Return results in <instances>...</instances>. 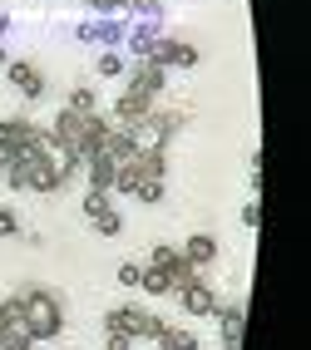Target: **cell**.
<instances>
[{"label":"cell","instance_id":"cell-1","mask_svg":"<svg viewBox=\"0 0 311 350\" xmlns=\"http://www.w3.org/2000/svg\"><path fill=\"white\" fill-rule=\"evenodd\" d=\"M109 129H114V124H109V113H75V109H60L45 138H50V144H55L64 158L84 163L89 153H99V144H104V133H109Z\"/></svg>","mask_w":311,"mask_h":350},{"label":"cell","instance_id":"cell-2","mask_svg":"<svg viewBox=\"0 0 311 350\" xmlns=\"http://www.w3.org/2000/svg\"><path fill=\"white\" fill-rule=\"evenodd\" d=\"M15 301H20V316H25V340H55L64 331V306L55 291L25 286V291H15Z\"/></svg>","mask_w":311,"mask_h":350},{"label":"cell","instance_id":"cell-3","mask_svg":"<svg viewBox=\"0 0 311 350\" xmlns=\"http://www.w3.org/2000/svg\"><path fill=\"white\" fill-rule=\"evenodd\" d=\"M153 113V94H143V89H124V94L114 99V113H109V124H119V129H134V124H143Z\"/></svg>","mask_w":311,"mask_h":350},{"label":"cell","instance_id":"cell-4","mask_svg":"<svg viewBox=\"0 0 311 350\" xmlns=\"http://www.w3.org/2000/svg\"><path fill=\"white\" fill-rule=\"evenodd\" d=\"M149 64H158V69H193L198 64V44H188V40H153L149 44Z\"/></svg>","mask_w":311,"mask_h":350},{"label":"cell","instance_id":"cell-5","mask_svg":"<svg viewBox=\"0 0 311 350\" xmlns=\"http://www.w3.org/2000/svg\"><path fill=\"white\" fill-rule=\"evenodd\" d=\"M178 301H183V311L188 316H212V311H218V291H212L208 282H203V276H193V282H188V286H178Z\"/></svg>","mask_w":311,"mask_h":350},{"label":"cell","instance_id":"cell-6","mask_svg":"<svg viewBox=\"0 0 311 350\" xmlns=\"http://www.w3.org/2000/svg\"><path fill=\"white\" fill-rule=\"evenodd\" d=\"M5 79H10L25 99H45V75H40L30 59H5Z\"/></svg>","mask_w":311,"mask_h":350},{"label":"cell","instance_id":"cell-7","mask_svg":"<svg viewBox=\"0 0 311 350\" xmlns=\"http://www.w3.org/2000/svg\"><path fill=\"white\" fill-rule=\"evenodd\" d=\"M79 168H84V178H89V193H114V173H119V168H114L109 153H89Z\"/></svg>","mask_w":311,"mask_h":350},{"label":"cell","instance_id":"cell-8","mask_svg":"<svg viewBox=\"0 0 311 350\" xmlns=\"http://www.w3.org/2000/svg\"><path fill=\"white\" fill-rule=\"evenodd\" d=\"M124 75H129V89H143V94H163V89H169V69H158L149 59H138Z\"/></svg>","mask_w":311,"mask_h":350},{"label":"cell","instance_id":"cell-9","mask_svg":"<svg viewBox=\"0 0 311 350\" xmlns=\"http://www.w3.org/2000/svg\"><path fill=\"white\" fill-rule=\"evenodd\" d=\"M183 262L193 267V271L212 267V262H218V237H208V232H193V237L183 242Z\"/></svg>","mask_w":311,"mask_h":350},{"label":"cell","instance_id":"cell-10","mask_svg":"<svg viewBox=\"0 0 311 350\" xmlns=\"http://www.w3.org/2000/svg\"><path fill=\"white\" fill-rule=\"evenodd\" d=\"M218 325H223V345L227 350H237V336H242V306H237V301H218Z\"/></svg>","mask_w":311,"mask_h":350},{"label":"cell","instance_id":"cell-11","mask_svg":"<svg viewBox=\"0 0 311 350\" xmlns=\"http://www.w3.org/2000/svg\"><path fill=\"white\" fill-rule=\"evenodd\" d=\"M20 336H25V316H20V301L10 296L5 306H0V345H10Z\"/></svg>","mask_w":311,"mask_h":350},{"label":"cell","instance_id":"cell-12","mask_svg":"<svg viewBox=\"0 0 311 350\" xmlns=\"http://www.w3.org/2000/svg\"><path fill=\"white\" fill-rule=\"evenodd\" d=\"M138 291H149V296H173V282H169V271H163V267H143Z\"/></svg>","mask_w":311,"mask_h":350},{"label":"cell","instance_id":"cell-13","mask_svg":"<svg viewBox=\"0 0 311 350\" xmlns=\"http://www.w3.org/2000/svg\"><path fill=\"white\" fill-rule=\"evenodd\" d=\"M158 350H198V336L193 331H178V325H163Z\"/></svg>","mask_w":311,"mask_h":350},{"label":"cell","instance_id":"cell-14","mask_svg":"<svg viewBox=\"0 0 311 350\" xmlns=\"http://www.w3.org/2000/svg\"><path fill=\"white\" fill-rule=\"evenodd\" d=\"M134 168H138V178H169V153H138Z\"/></svg>","mask_w":311,"mask_h":350},{"label":"cell","instance_id":"cell-15","mask_svg":"<svg viewBox=\"0 0 311 350\" xmlns=\"http://www.w3.org/2000/svg\"><path fill=\"white\" fill-rule=\"evenodd\" d=\"M69 109H75V113H99V94H94L89 84H75V89H69Z\"/></svg>","mask_w":311,"mask_h":350},{"label":"cell","instance_id":"cell-16","mask_svg":"<svg viewBox=\"0 0 311 350\" xmlns=\"http://www.w3.org/2000/svg\"><path fill=\"white\" fill-rule=\"evenodd\" d=\"M104 213H114V202H109V193H84V217H89V222H99Z\"/></svg>","mask_w":311,"mask_h":350},{"label":"cell","instance_id":"cell-17","mask_svg":"<svg viewBox=\"0 0 311 350\" xmlns=\"http://www.w3.org/2000/svg\"><path fill=\"white\" fill-rule=\"evenodd\" d=\"M124 69H129V64H124V55H114V50H104V55H99V79H119Z\"/></svg>","mask_w":311,"mask_h":350},{"label":"cell","instance_id":"cell-18","mask_svg":"<svg viewBox=\"0 0 311 350\" xmlns=\"http://www.w3.org/2000/svg\"><path fill=\"white\" fill-rule=\"evenodd\" d=\"M138 202H163V178H143L138 188H134Z\"/></svg>","mask_w":311,"mask_h":350},{"label":"cell","instance_id":"cell-19","mask_svg":"<svg viewBox=\"0 0 311 350\" xmlns=\"http://www.w3.org/2000/svg\"><path fill=\"white\" fill-rule=\"evenodd\" d=\"M94 232H99V237H119V232H124V217H119V213H104L99 222H89Z\"/></svg>","mask_w":311,"mask_h":350},{"label":"cell","instance_id":"cell-20","mask_svg":"<svg viewBox=\"0 0 311 350\" xmlns=\"http://www.w3.org/2000/svg\"><path fill=\"white\" fill-rule=\"evenodd\" d=\"M138 276H143V267H138V262H124V267H119V286H124V291H138Z\"/></svg>","mask_w":311,"mask_h":350},{"label":"cell","instance_id":"cell-21","mask_svg":"<svg viewBox=\"0 0 311 350\" xmlns=\"http://www.w3.org/2000/svg\"><path fill=\"white\" fill-rule=\"evenodd\" d=\"M0 237H20V213L15 207H0Z\"/></svg>","mask_w":311,"mask_h":350},{"label":"cell","instance_id":"cell-22","mask_svg":"<svg viewBox=\"0 0 311 350\" xmlns=\"http://www.w3.org/2000/svg\"><path fill=\"white\" fill-rule=\"evenodd\" d=\"M84 5H89V10H99V15H114V10H124L129 0H84Z\"/></svg>","mask_w":311,"mask_h":350},{"label":"cell","instance_id":"cell-23","mask_svg":"<svg viewBox=\"0 0 311 350\" xmlns=\"http://www.w3.org/2000/svg\"><path fill=\"white\" fill-rule=\"evenodd\" d=\"M242 227H262V202H247L242 207Z\"/></svg>","mask_w":311,"mask_h":350},{"label":"cell","instance_id":"cell-24","mask_svg":"<svg viewBox=\"0 0 311 350\" xmlns=\"http://www.w3.org/2000/svg\"><path fill=\"white\" fill-rule=\"evenodd\" d=\"M104 350H134L129 336H104Z\"/></svg>","mask_w":311,"mask_h":350},{"label":"cell","instance_id":"cell-25","mask_svg":"<svg viewBox=\"0 0 311 350\" xmlns=\"http://www.w3.org/2000/svg\"><path fill=\"white\" fill-rule=\"evenodd\" d=\"M134 10H143V15H158V0H129Z\"/></svg>","mask_w":311,"mask_h":350},{"label":"cell","instance_id":"cell-26","mask_svg":"<svg viewBox=\"0 0 311 350\" xmlns=\"http://www.w3.org/2000/svg\"><path fill=\"white\" fill-rule=\"evenodd\" d=\"M0 350H35V340H25V336H20V340H10V345H0Z\"/></svg>","mask_w":311,"mask_h":350},{"label":"cell","instance_id":"cell-27","mask_svg":"<svg viewBox=\"0 0 311 350\" xmlns=\"http://www.w3.org/2000/svg\"><path fill=\"white\" fill-rule=\"evenodd\" d=\"M0 64H5V44H0Z\"/></svg>","mask_w":311,"mask_h":350}]
</instances>
